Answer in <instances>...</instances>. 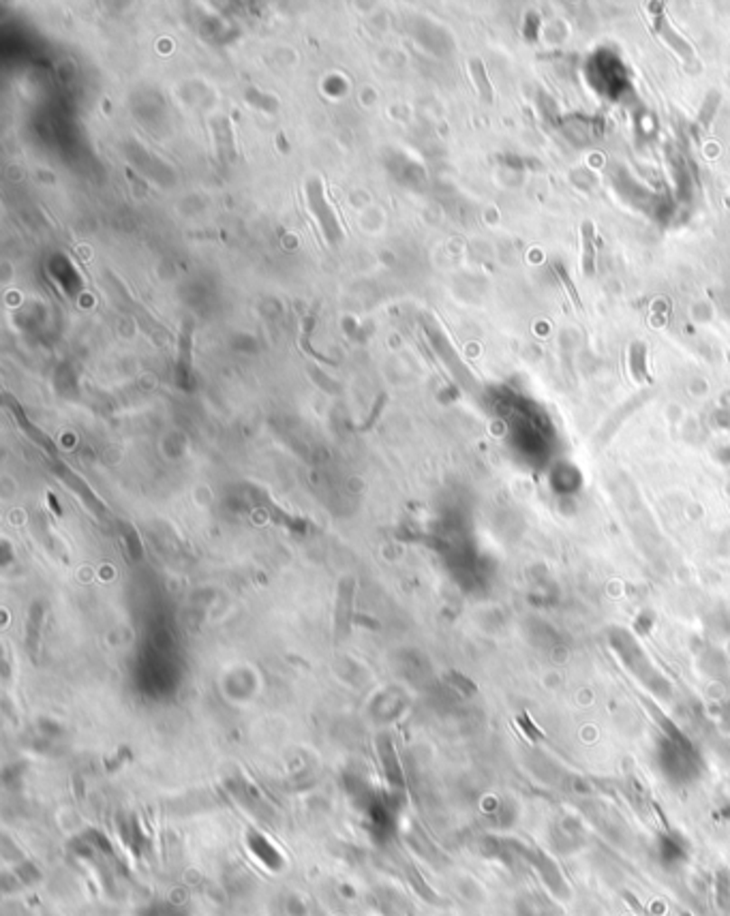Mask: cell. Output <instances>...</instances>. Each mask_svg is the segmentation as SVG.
<instances>
[{
	"label": "cell",
	"instance_id": "12",
	"mask_svg": "<svg viewBox=\"0 0 730 916\" xmlns=\"http://www.w3.org/2000/svg\"><path fill=\"white\" fill-rule=\"evenodd\" d=\"M469 71H472V78L478 86V92H480V97H482V101L492 103L495 92H492V84L489 79V73H486V69H484V62L480 61V58H472V61H469Z\"/></svg>",
	"mask_w": 730,
	"mask_h": 916
},
{
	"label": "cell",
	"instance_id": "17",
	"mask_svg": "<svg viewBox=\"0 0 730 916\" xmlns=\"http://www.w3.org/2000/svg\"><path fill=\"white\" fill-rule=\"evenodd\" d=\"M717 715H720V724L722 728L726 730V733H730V700L728 703H724L720 706V711H717Z\"/></svg>",
	"mask_w": 730,
	"mask_h": 916
},
{
	"label": "cell",
	"instance_id": "5",
	"mask_svg": "<svg viewBox=\"0 0 730 916\" xmlns=\"http://www.w3.org/2000/svg\"><path fill=\"white\" fill-rule=\"evenodd\" d=\"M548 837L550 846L559 855H572V852L583 850L587 846V831H585L583 822L575 816H559L557 820H553L548 828Z\"/></svg>",
	"mask_w": 730,
	"mask_h": 916
},
{
	"label": "cell",
	"instance_id": "9",
	"mask_svg": "<svg viewBox=\"0 0 730 916\" xmlns=\"http://www.w3.org/2000/svg\"><path fill=\"white\" fill-rule=\"evenodd\" d=\"M581 242H583V276L589 278L595 275V257H598V238H595V225L591 221H583L581 225Z\"/></svg>",
	"mask_w": 730,
	"mask_h": 916
},
{
	"label": "cell",
	"instance_id": "4",
	"mask_svg": "<svg viewBox=\"0 0 730 916\" xmlns=\"http://www.w3.org/2000/svg\"><path fill=\"white\" fill-rule=\"evenodd\" d=\"M529 867L534 869L538 875H540L544 889H547L550 895L555 897V900H559V902L570 900L572 889H570V884H567L566 874L561 872V867L557 865V861H555L553 856L547 855L544 850L531 848L529 850Z\"/></svg>",
	"mask_w": 730,
	"mask_h": 916
},
{
	"label": "cell",
	"instance_id": "8",
	"mask_svg": "<svg viewBox=\"0 0 730 916\" xmlns=\"http://www.w3.org/2000/svg\"><path fill=\"white\" fill-rule=\"evenodd\" d=\"M529 767H531V773H534L538 780H542L544 784H564L566 773L561 771L557 762L550 761L547 753H542V752L531 753Z\"/></svg>",
	"mask_w": 730,
	"mask_h": 916
},
{
	"label": "cell",
	"instance_id": "2",
	"mask_svg": "<svg viewBox=\"0 0 730 916\" xmlns=\"http://www.w3.org/2000/svg\"><path fill=\"white\" fill-rule=\"evenodd\" d=\"M608 640H611L613 651L617 653L619 662H622L625 668H628L630 675L634 677L641 686H645L649 692L658 698L669 700L673 696V686L656 668V664L649 659L645 649L641 647V642L630 630L625 628H611L608 631Z\"/></svg>",
	"mask_w": 730,
	"mask_h": 916
},
{
	"label": "cell",
	"instance_id": "1",
	"mask_svg": "<svg viewBox=\"0 0 730 916\" xmlns=\"http://www.w3.org/2000/svg\"><path fill=\"white\" fill-rule=\"evenodd\" d=\"M656 762L660 773L664 775L670 784L688 786L694 784L703 775V758L697 750V745L689 741V736L681 733L673 722L662 717V736H660L656 747Z\"/></svg>",
	"mask_w": 730,
	"mask_h": 916
},
{
	"label": "cell",
	"instance_id": "6",
	"mask_svg": "<svg viewBox=\"0 0 730 916\" xmlns=\"http://www.w3.org/2000/svg\"><path fill=\"white\" fill-rule=\"evenodd\" d=\"M649 9H653L651 11L653 14V33H656L658 37L662 39V42L669 45V48L673 50L683 62H686V65L698 69L697 51H694L692 45H689L686 39L677 33V28H673V24H670L669 17H666V14H664V5L653 3V5H649Z\"/></svg>",
	"mask_w": 730,
	"mask_h": 916
},
{
	"label": "cell",
	"instance_id": "7",
	"mask_svg": "<svg viewBox=\"0 0 730 916\" xmlns=\"http://www.w3.org/2000/svg\"><path fill=\"white\" fill-rule=\"evenodd\" d=\"M248 848H251L255 859L262 863L266 869H270V872H279L283 867V856L279 855V850L259 833L248 835Z\"/></svg>",
	"mask_w": 730,
	"mask_h": 916
},
{
	"label": "cell",
	"instance_id": "10",
	"mask_svg": "<svg viewBox=\"0 0 730 916\" xmlns=\"http://www.w3.org/2000/svg\"><path fill=\"white\" fill-rule=\"evenodd\" d=\"M720 101H722L720 92L714 90V92H709V95H707L705 103H703V106H700V112L697 116V120H694V125H692V131H694V136H697V139L703 137L705 133L711 129V123H714L717 107H720Z\"/></svg>",
	"mask_w": 730,
	"mask_h": 916
},
{
	"label": "cell",
	"instance_id": "15",
	"mask_svg": "<svg viewBox=\"0 0 730 916\" xmlns=\"http://www.w3.org/2000/svg\"><path fill=\"white\" fill-rule=\"evenodd\" d=\"M714 891H716L717 908L728 910L730 908V872H728L726 867H720L716 872Z\"/></svg>",
	"mask_w": 730,
	"mask_h": 916
},
{
	"label": "cell",
	"instance_id": "3",
	"mask_svg": "<svg viewBox=\"0 0 730 916\" xmlns=\"http://www.w3.org/2000/svg\"><path fill=\"white\" fill-rule=\"evenodd\" d=\"M656 861L664 872L675 874L688 865L692 846L681 831H662L656 839Z\"/></svg>",
	"mask_w": 730,
	"mask_h": 916
},
{
	"label": "cell",
	"instance_id": "13",
	"mask_svg": "<svg viewBox=\"0 0 730 916\" xmlns=\"http://www.w3.org/2000/svg\"><path fill=\"white\" fill-rule=\"evenodd\" d=\"M550 270H553V275L557 276L559 281H561V287H564V292L567 294V298H570L572 306H575V309H576L578 313H583V300H581V294H578V289L575 287V283H572L570 275H567L566 266L561 264V262H553V264H550Z\"/></svg>",
	"mask_w": 730,
	"mask_h": 916
},
{
	"label": "cell",
	"instance_id": "16",
	"mask_svg": "<svg viewBox=\"0 0 730 916\" xmlns=\"http://www.w3.org/2000/svg\"><path fill=\"white\" fill-rule=\"evenodd\" d=\"M339 611H337V625H339V634L341 631H347V623H350V595H351V584L350 583H341L339 587Z\"/></svg>",
	"mask_w": 730,
	"mask_h": 916
},
{
	"label": "cell",
	"instance_id": "11",
	"mask_svg": "<svg viewBox=\"0 0 730 916\" xmlns=\"http://www.w3.org/2000/svg\"><path fill=\"white\" fill-rule=\"evenodd\" d=\"M517 916H557L555 910L550 908L548 902H544L540 895L536 893H527V895H520L517 902Z\"/></svg>",
	"mask_w": 730,
	"mask_h": 916
},
{
	"label": "cell",
	"instance_id": "14",
	"mask_svg": "<svg viewBox=\"0 0 730 916\" xmlns=\"http://www.w3.org/2000/svg\"><path fill=\"white\" fill-rule=\"evenodd\" d=\"M630 370L639 384L647 379V347L641 341H634L630 347Z\"/></svg>",
	"mask_w": 730,
	"mask_h": 916
}]
</instances>
